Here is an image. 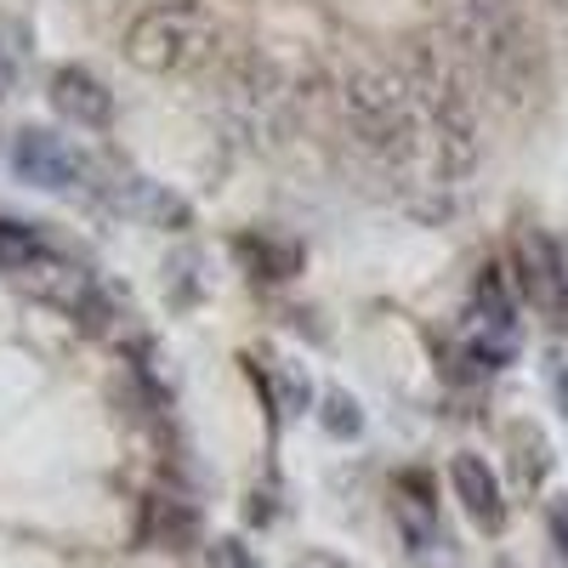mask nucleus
Masks as SVG:
<instances>
[{
  "mask_svg": "<svg viewBox=\"0 0 568 568\" xmlns=\"http://www.w3.org/2000/svg\"><path fill=\"white\" fill-rule=\"evenodd\" d=\"M205 45H211V12L200 0H160V7L136 12L120 52L142 74H176L187 63H200Z\"/></svg>",
  "mask_w": 568,
  "mask_h": 568,
  "instance_id": "obj_1",
  "label": "nucleus"
},
{
  "mask_svg": "<svg viewBox=\"0 0 568 568\" xmlns=\"http://www.w3.org/2000/svg\"><path fill=\"white\" fill-rule=\"evenodd\" d=\"M517 291L506 267H484L471 278V347L466 358L478 369H506L511 353H517V336H524V318H517Z\"/></svg>",
  "mask_w": 568,
  "mask_h": 568,
  "instance_id": "obj_2",
  "label": "nucleus"
},
{
  "mask_svg": "<svg viewBox=\"0 0 568 568\" xmlns=\"http://www.w3.org/2000/svg\"><path fill=\"white\" fill-rule=\"evenodd\" d=\"M342 103H347L353 131H358L364 142H375L382 154L404 160V154L415 149V136H420V131H415L409 98H404L393 80H382V74H353L347 91H342Z\"/></svg>",
  "mask_w": 568,
  "mask_h": 568,
  "instance_id": "obj_3",
  "label": "nucleus"
},
{
  "mask_svg": "<svg viewBox=\"0 0 568 568\" xmlns=\"http://www.w3.org/2000/svg\"><path fill=\"white\" fill-rule=\"evenodd\" d=\"M12 278L23 284V291H29L34 302L58 307V313H69V318L98 324V313H103V291H98V278H91L80 262L58 256V251H40V256H29V262L12 273Z\"/></svg>",
  "mask_w": 568,
  "mask_h": 568,
  "instance_id": "obj_4",
  "label": "nucleus"
},
{
  "mask_svg": "<svg viewBox=\"0 0 568 568\" xmlns=\"http://www.w3.org/2000/svg\"><path fill=\"white\" fill-rule=\"evenodd\" d=\"M12 171H18V182L45 187V194H69V187H85V176H91L85 154L69 149L63 136L40 131V125L12 136Z\"/></svg>",
  "mask_w": 568,
  "mask_h": 568,
  "instance_id": "obj_5",
  "label": "nucleus"
},
{
  "mask_svg": "<svg viewBox=\"0 0 568 568\" xmlns=\"http://www.w3.org/2000/svg\"><path fill=\"white\" fill-rule=\"evenodd\" d=\"M449 484H455V500L466 506V517L484 535L506 529V495H500V478H495V466L484 455H455L449 460Z\"/></svg>",
  "mask_w": 568,
  "mask_h": 568,
  "instance_id": "obj_6",
  "label": "nucleus"
},
{
  "mask_svg": "<svg viewBox=\"0 0 568 568\" xmlns=\"http://www.w3.org/2000/svg\"><path fill=\"white\" fill-rule=\"evenodd\" d=\"M52 109H58L69 125H85V131H103V125L114 120L109 85L91 74V69H80V63H69V69L52 74Z\"/></svg>",
  "mask_w": 568,
  "mask_h": 568,
  "instance_id": "obj_7",
  "label": "nucleus"
},
{
  "mask_svg": "<svg viewBox=\"0 0 568 568\" xmlns=\"http://www.w3.org/2000/svg\"><path fill=\"white\" fill-rule=\"evenodd\" d=\"M109 205H114L120 216H131V222H149V227H187V222H194V211H187L171 187L142 182V176L109 182Z\"/></svg>",
  "mask_w": 568,
  "mask_h": 568,
  "instance_id": "obj_8",
  "label": "nucleus"
},
{
  "mask_svg": "<svg viewBox=\"0 0 568 568\" xmlns=\"http://www.w3.org/2000/svg\"><path fill=\"white\" fill-rule=\"evenodd\" d=\"M393 517H398V535L409 540V551H426L438 540V500H433V478L426 471H398L393 478Z\"/></svg>",
  "mask_w": 568,
  "mask_h": 568,
  "instance_id": "obj_9",
  "label": "nucleus"
},
{
  "mask_svg": "<svg viewBox=\"0 0 568 568\" xmlns=\"http://www.w3.org/2000/svg\"><path fill=\"white\" fill-rule=\"evenodd\" d=\"M517 256H524V291H529L540 307L568 313V262H562L557 240H546V233H524Z\"/></svg>",
  "mask_w": 568,
  "mask_h": 568,
  "instance_id": "obj_10",
  "label": "nucleus"
},
{
  "mask_svg": "<svg viewBox=\"0 0 568 568\" xmlns=\"http://www.w3.org/2000/svg\"><path fill=\"white\" fill-rule=\"evenodd\" d=\"M154 529H160V546H182L187 535H194V511H187L182 500H171V495H154L142 535H154Z\"/></svg>",
  "mask_w": 568,
  "mask_h": 568,
  "instance_id": "obj_11",
  "label": "nucleus"
},
{
  "mask_svg": "<svg viewBox=\"0 0 568 568\" xmlns=\"http://www.w3.org/2000/svg\"><path fill=\"white\" fill-rule=\"evenodd\" d=\"M511 444H517V484H524V489H540V478L551 471V449H546V438L535 433V426H517Z\"/></svg>",
  "mask_w": 568,
  "mask_h": 568,
  "instance_id": "obj_12",
  "label": "nucleus"
},
{
  "mask_svg": "<svg viewBox=\"0 0 568 568\" xmlns=\"http://www.w3.org/2000/svg\"><path fill=\"white\" fill-rule=\"evenodd\" d=\"M318 420H324L329 438H358V433H364V409H358V398L342 393V387L318 398Z\"/></svg>",
  "mask_w": 568,
  "mask_h": 568,
  "instance_id": "obj_13",
  "label": "nucleus"
},
{
  "mask_svg": "<svg viewBox=\"0 0 568 568\" xmlns=\"http://www.w3.org/2000/svg\"><path fill=\"white\" fill-rule=\"evenodd\" d=\"M45 245L34 240V233L23 227V222H0V267H7V273H18L29 256H40Z\"/></svg>",
  "mask_w": 568,
  "mask_h": 568,
  "instance_id": "obj_14",
  "label": "nucleus"
},
{
  "mask_svg": "<svg viewBox=\"0 0 568 568\" xmlns=\"http://www.w3.org/2000/svg\"><path fill=\"white\" fill-rule=\"evenodd\" d=\"M307 404H313V382H307V369H284V382H278V393H273V409L278 415H307Z\"/></svg>",
  "mask_w": 568,
  "mask_h": 568,
  "instance_id": "obj_15",
  "label": "nucleus"
},
{
  "mask_svg": "<svg viewBox=\"0 0 568 568\" xmlns=\"http://www.w3.org/2000/svg\"><path fill=\"white\" fill-rule=\"evenodd\" d=\"M240 256L245 262H256L262 267V278H284L296 267V256L291 251H278V245H267V240H240Z\"/></svg>",
  "mask_w": 568,
  "mask_h": 568,
  "instance_id": "obj_16",
  "label": "nucleus"
},
{
  "mask_svg": "<svg viewBox=\"0 0 568 568\" xmlns=\"http://www.w3.org/2000/svg\"><path fill=\"white\" fill-rule=\"evenodd\" d=\"M211 562H216V568H256V557H251V546H245V540H233V535L211 546Z\"/></svg>",
  "mask_w": 568,
  "mask_h": 568,
  "instance_id": "obj_17",
  "label": "nucleus"
},
{
  "mask_svg": "<svg viewBox=\"0 0 568 568\" xmlns=\"http://www.w3.org/2000/svg\"><path fill=\"white\" fill-rule=\"evenodd\" d=\"M546 529H551V546H557V557L568 562V495H557V500L546 506Z\"/></svg>",
  "mask_w": 568,
  "mask_h": 568,
  "instance_id": "obj_18",
  "label": "nucleus"
},
{
  "mask_svg": "<svg viewBox=\"0 0 568 568\" xmlns=\"http://www.w3.org/2000/svg\"><path fill=\"white\" fill-rule=\"evenodd\" d=\"M546 382H551V398H557V409L568 415V364H562L557 353L546 358Z\"/></svg>",
  "mask_w": 568,
  "mask_h": 568,
  "instance_id": "obj_19",
  "label": "nucleus"
},
{
  "mask_svg": "<svg viewBox=\"0 0 568 568\" xmlns=\"http://www.w3.org/2000/svg\"><path fill=\"white\" fill-rule=\"evenodd\" d=\"M302 568H353V562H342V557H307Z\"/></svg>",
  "mask_w": 568,
  "mask_h": 568,
  "instance_id": "obj_20",
  "label": "nucleus"
}]
</instances>
